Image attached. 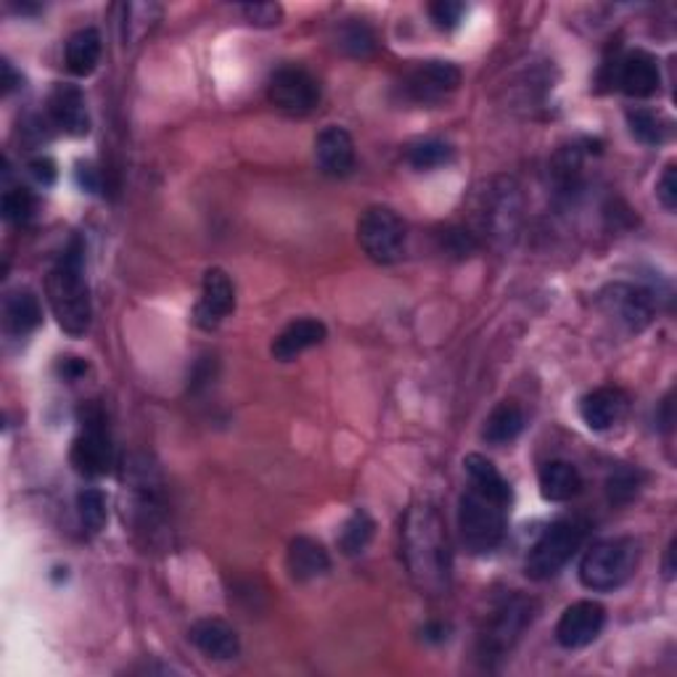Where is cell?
Returning a JSON list of instances; mask_svg holds the SVG:
<instances>
[{
  "label": "cell",
  "mask_w": 677,
  "mask_h": 677,
  "mask_svg": "<svg viewBox=\"0 0 677 677\" xmlns=\"http://www.w3.org/2000/svg\"><path fill=\"white\" fill-rule=\"evenodd\" d=\"M606 612L598 601H577L561 614L559 625H556V640L559 646L569 648H585L598 638L601 629H604Z\"/></svg>",
  "instance_id": "4fadbf2b"
},
{
  "label": "cell",
  "mask_w": 677,
  "mask_h": 677,
  "mask_svg": "<svg viewBox=\"0 0 677 677\" xmlns=\"http://www.w3.org/2000/svg\"><path fill=\"white\" fill-rule=\"evenodd\" d=\"M72 466L83 477H104L112 466V445L104 431V416L91 410L85 416L83 431L72 445Z\"/></svg>",
  "instance_id": "30bf717a"
},
{
  "label": "cell",
  "mask_w": 677,
  "mask_h": 677,
  "mask_svg": "<svg viewBox=\"0 0 677 677\" xmlns=\"http://www.w3.org/2000/svg\"><path fill=\"white\" fill-rule=\"evenodd\" d=\"M519 220V194L511 180H503L498 188H490L485 196V226L492 228V236L513 233Z\"/></svg>",
  "instance_id": "7402d4cb"
},
{
  "label": "cell",
  "mask_w": 677,
  "mask_h": 677,
  "mask_svg": "<svg viewBox=\"0 0 677 677\" xmlns=\"http://www.w3.org/2000/svg\"><path fill=\"white\" fill-rule=\"evenodd\" d=\"M77 513L80 521H83V527L87 532H101L104 530L106 519H110V508H106V498L104 492L96 490V487H87L77 496Z\"/></svg>",
  "instance_id": "f1b7e54d"
},
{
  "label": "cell",
  "mask_w": 677,
  "mask_h": 677,
  "mask_svg": "<svg viewBox=\"0 0 677 677\" xmlns=\"http://www.w3.org/2000/svg\"><path fill=\"white\" fill-rule=\"evenodd\" d=\"M521 429H524V413L517 403H500L496 410L487 416L482 437L490 445H508L513 442L521 435Z\"/></svg>",
  "instance_id": "484cf974"
},
{
  "label": "cell",
  "mask_w": 677,
  "mask_h": 677,
  "mask_svg": "<svg viewBox=\"0 0 677 677\" xmlns=\"http://www.w3.org/2000/svg\"><path fill=\"white\" fill-rule=\"evenodd\" d=\"M617 83L627 96L652 98L662 85L659 64H656V59L646 51L627 53L617 64Z\"/></svg>",
  "instance_id": "2e32d148"
},
{
  "label": "cell",
  "mask_w": 677,
  "mask_h": 677,
  "mask_svg": "<svg viewBox=\"0 0 677 677\" xmlns=\"http://www.w3.org/2000/svg\"><path fill=\"white\" fill-rule=\"evenodd\" d=\"M45 294L53 317L70 336H83L91 329V289L85 275V243L74 236L70 247L61 252L56 265L51 268Z\"/></svg>",
  "instance_id": "7a4b0ae2"
},
{
  "label": "cell",
  "mask_w": 677,
  "mask_h": 677,
  "mask_svg": "<svg viewBox=\"0 0 677 677\" xmlns=\"http://www.w3.org/2000/svg\"><path fill=\"white\" fill-rule=\"evenodd\" d=\"M530 622H532V601L521 598V595L506 598L503 604L496 608V614H492L490 627H487L482 638L485 654L503 656L506 652H511L513 643L521 638V633H524Z\"/></svg>",
  "instance_id": "9c48e42d"
},
{
  "label": "cell",
  "mask_w": 677,
  "mask_h": 677,
  "mask_svg": "<svg viewBox=\"0 0 677 677\" xmlns=\"http://www.w3.org/2000/svg\"><path fill=\"white\" fill-rule=\"evenodd\" d=\"M374 519L365 511H355L344 521L342 534H338V551H342L344 556H361L371 540H374Z\"/></svg>",
  "instance_id": "4316f807"
},
{
  "label": "cell",
  "mask_w": 677,
  "mask_h": 677,
  "mask_svg": "<svg viewBox=\"0 0 677 677\" xmlns=\"http://www.w3.org/2000/svg\"><path fill=\"white\" fill-rule=\"evenodd\" d=\"M0 70H3V93H11L13 87L22 85V74H17L11 61H3V64H0Z\"/></svg>",
  "instance_id": "ab89813d"
},
{
  "label": "cell",
  "mask_w": 677,
  "mask_h": 677,
  "mask_svg": "<svg viewBox=\"0 0 677 677\" xmlns=\"http://www.w3.org/2000/svg\"><path fill=\"white\" fill-rule=\"evenodd\" d=\"M464 466L466 473H469L471 490L482 492V496L498 500V503L503 506H511L513 500L511 485L506 482V477L496 469V464H492L490 458L479 456V452H471V456H466Z\"/></svg>",
  "instance_id": "603a6c76"
},
{
  "label": "cell",
  "mask_w": 677,
  "mask_h": 677,
  "mask_svg": "<svg viewBox=\"0 0 677 677\" xmlns=\"http://www.w3.org/2000/svg\"><path fill=\"white\" fill-rule=\"evenodd\" d=\"M439 243H442V252L456 257V260L471 257L479 249L477 236L466 228H445L442 233H439Z\"/></svg>",
  "instance_id": "d6a6232c"
},
{
  "label": "cell",
  "mask_w": 677,
  "mask_h": 677,
  "mask_svg": "<svg viewBox=\"0 0 677 677\" xmlns=\"http://www.w3.org/2000/svg\"><path fill=\"white\" fill-rule=\"evenodd\" d=\"M51 119L56 122L64 133L83 138L91 133V117H87V104L83 91L77 85H56L49 96Z\"/></svg>",
  "instance_id": "9a60e30c"
},
{
  "label": "cell",
  "mask_w": 677,
  "mask_h": 677,
  "mask_svg": "<svg viewBox=\"0 0 677 677\" xmlns=\"http://www.w3.org/2000/svg\"><path fill=\"white\" fill-rule=\"evenodd\" d=\"M587 524L582 519H559L553 521L548 530L540 534L538 543L530 548L524 572L530 580L545 582L564 569L572 561L574 553L580 551L582 540H585Z\"/></svg>",
  "instance_id": "5b68a950"
},
{
  "label": "cell",
  "mask_w": 677,
  "mask_h": 677,
  "mask_svg": "<svg viewBox=\"0 0 677 677\" xmlns=\"http://www.w3.org/2000/svg\"><path fill=\"white\" fill-rule=\"evenodd\" d=\"M241 13L254 27H275L283 19V9L279 3H247L241 6Z\"/></svg>",
  "instance_id": "e575fe53"
},
{
  "label": "cell",
  "mask_w": 677,
  "mask_h": 677,
  "mask_svg": "<svg viewBox=\"0 0 677 677\" xmlns=\"http://www.w3.org/2000/svg\"><path fill=\"white\" fill-rule=\"evenodd\" d=\"M601 308L608 317L627 329L629 334H640L654 321V296L652 291L633 283H612L601 291Z\"/></svg>",
  "instance_id": "52a82bcc"
},
{
  "label": "cell",
  "mask_w": 677,
  "mask_h": 677,
  "mask_svg": "<svg viewBox=\"0 0 677 677\" xmlns=\"http://www.w3.org/2000/svg\"><path fill=\"white\" fill-rule=\"evenodd\" d=\"M508 506L482 496L477 490H466L458 503V530L469 553H490L503 543Z\"/></svg>",
  "instance_id": "277c9868"
},
{
  "label": "cell",
  "mask_w": 677,
  "mask_h": 677,
  "mask_svg": "<svg viewBox=\"0 0 677 677\" xmlns=\"http://www.w3.org/2000/svg\"><path fill=\"white\" fill-rule=\"evenodd\" d=\"M638 490H640V477L638 471L633 469L614 471L606 482V492L612 503H629V500L638 496Z\"/></svg>",
  "instance_id": "836d02e7"
},
{
  "label": "cell",
  "mask_w": 677,
  "mask_h": 677,
  "mask_svg": "<svg viewBox=\"0 0 677 677\" xmlns=\"http://www.w3.org/2000/svg\"><path fill=\"white\" fill-rule=\"evenodd\" d=\"M460 85V70L450 61H424L405 80V93L416 104H439L456 93Z\"/></svg>",
  "instance_id": "8fae6325"
},
{
  "label": "cell",
  "mask_w": 677,
  "mask_h": 677,
  "mask_svg": "<svg viewBox=\"0 0 677 677\" xmlns=\"http://www.w3.org/2000/svg\"><path fill=\"white\" fill-rule=\"evenodd\" d=\"M638 543L633 538H608L591 545L580 561V582L593 593H612L635 574Z\"/></svg>",
  "instance_id": "3957f363"
},
{
  "label": "cell",
  "mask_w": 677,
  "mask_h": 677,
  "mask_svg": "<svg viewBox=\"0 0 677 677\" xmlns=\"http://www.w3.org/2000/svg\"><path fill=\"white\" fill-rule=\"evenodd\" d=\"M357 241L376 265H392L403 257L405 222L389 207H368L357 222Z\"/></svg>",
  "instance_id": "8992f818"
},
{
  "label": "cell",
  "mask_w": 677,
  "mask_h": 677,
  "mask_svg": "<svg viewBox=\"0 0 677 677\" xmlns=\"http://www.w3.org/2000/svg\"><path fill=\"white\" fill-rule=\"evenodd\" d=\"M315 159L329 178H347L355 169V144L352 135L338 125H329L315 138Z\"/></svg>",
  "instance_id": "5bb4252c"
},
{
  "label": "cell",
  "mask_w": 677,
  "mask_h": 677,
  "mask_svg": "<svg viewBox=\"0 0 677 677\" xmlns=\"http://www.w3.org/2000/svg\"><path fill=\"white\" fill-rule=\"evenodd\" d=\"M43 321V310L40 300L30 289H13L3 300V326L11 336L24 338L40 326Z\"/></svg>",
  "instance_id": "44dd1931"
},
{
  "label": "cell",
  "mask_w": 677,
  "mask_h": 677,
  "mask_svg": "<svg viewBox=\"0 0 677 677\" xmlns=\"http://www.w3.org/2000/svg\"><path fill=\"white\" fill-rule=\"evenodd\" d=\"M326 326H323L317 317H300V321H291L279 336L273 338V352L275 361L289 363L294 357H300L302 352L317 347V344L326 342Z\"/></svg>",
  "instance_id": "e0dca14e"
},
{
  "label": "cell",
  "mask_w": 677,
  "mask_h": 677,
  "mask_svg": "<svg viewBox=\"0 0 677 677\" xmlns=\"http://www.w3.org/2000/svg\"><path fill=\"white\" fill-rule=\"evenodd\" d=\"M289 574L296 582H313L331 569L329 551L313 538H294L287 553Z\"/></svg>",
  "instance_id": "ffe728a7"
},
{
  "label": "cell",
  "mask_w": 677,
  "mask_h": 677,
  "mask_svg": "<svg viewBox=\"0 0 677 677\" xmlns=\"http://www.w3.org/2000/svg\"><path fill=\"white\" fill-rule=\"evenodd\" d=\"M673 556H675V540H673V543H669V548H667V566H665V574H667V577H673V574H675Z\"/></svg>",
  "instance_id": "7bdbcfd3"
},
{
  "label": "cell",
  "mask_w": 677,
  "mask_h": 677,
  "mask_svg": "<svg viewBox=\"0 0 677 677\" xmlns=\"http://www.w3.org/2000/svg\"><path fill=\"white\" fill-rule=\"evenodd\" d=\"M538 485L540 496H543L548 503H566V500H572L582 490V477L566 460H551V464H545L543 469H540Z\"/></svg>",
  "instance_id": "cb8c5ba5"
},
{
  "label": "cell",
  "mask_w": 677,
  "mask_h": 677,
  "mask_svg": "<svg viewBox=\"0 0 677 677\" xmlns=\"http://www.w3.org/2000/svg\"><path fill=\"white\" fill-rule=\"evenodd\" d=\"M59 374L74 382V378L87 374V363L83 361V357H64V361L59 363Z\"/></svg>",
  "instance_id": "f35d334b"
},
{
  "label": "cell",
  "mask_w": 677,
  "mask_h": 677,
  "mask_svg": "<svg viewBox=\"0 0 677 677\" xmlns=\"http://www.w3.org/2000/svg\"><path fill=\"white\" fill-rule=\"evenodd\" d=\"M466 6L456 3V0H437V3L429 6L431 19H435V24L439 30H456L460 24V17H464Z\"/></svg>",
  "instance_id": "d590c367"
},
{
  "label": "cell",
  "mask_w": 677,
  "mask_h": 677,
  "mask_svg": "<svg viewBox=\"0 0 677 677\" xmlns=\"http://www.w3.org/2000/svg\"><path fill=\"white\" fill-rule=\"evenodd\" d=\"M424 638L431 640V643H442L445 638H448V627L439 625V622H437V625H426L424 627Z\"/></svg>",
  "instance_id": "60d3db41"
},
{
  "label": "cell",
  "mask_w": 677,
  "mask_h": 677,
  "mask_svg": "<svg viewBox=\"0 0 677 677\" xmlns=\"http://www.w3.org/2000/svg\"><path fill=\"white\" fill-rule=\"evenodd\" d=\"M338 49L347 56L355 59H368L376 51V35L363 19H347V24L338 27Z\"/></svg>",
  "instance_id": "83f0119b"
},
{
  "label": "cell",
  "mask_w": 677,
  "mask_h": 677,
  "mask_svg": "<svg viewBox=\"0 0 677 677\" xmlns=\"http://www.w3.org/2000/svg\"><path fill=\"white\" fill-rule=\"evenodd\" d=\"M403 561L413 585L426 595L450 591L452 553L437 508L429 503L410 506L403 521Z\"/></svg>",
  "instance_id": "6da1fadb"
},
{
  "label": "cell",
  "mask_w": 677,
  "mask_h": 677,
  "mask_svg": "<svg viewBox=\"0 0 677 677\" xmlns=\"http://www.w3.org/2000/svg\"><path fill=\"white\" fill-rule=\"evenodd\" d=\"M66 70L77 77H87V74L96 72L98 61H101V35L98 30L93 27H85V30H77L74 35L66 40Z\"/></svg>",
  "instance_id": "d4e9b609"
},
{
  "label": "cell",
  "mask_w": 677,
  "mask_h": 677,
  "mask_svg": "<svg viewBox=\"0 0 677 677\" xmlns=\"http://www.w3.org/2000/svg\"><path fill=\"white\" fill-rule=\"evenodd\" d=\"M35 215V196H32L30 188L17 186L9 188L3 194V218L13 222V226H24L27 220H32Z\"/></svg>",
  "instance_id": "1f68e13d"
},
{
  "label": "cell",
  "mask_w": 677,
  "mask_h": 677,
  "mask_svg": "<svg viewBox=\"0 0 677 677\" xmlns=\"http://www.w3.org/2000/svg\"><path fill=\"white\" fill-rule=\"evenodd\" d=\"M30 173L32 178H35L40 186H53L56 183V162H53L51 157H38L30 162Z\"/></svg>",
  "instance_id": "74e56055"
},
{
  "label": "cell",
  "mask_w": 677,
  "mask_h": 677,
  "mask_svg": "<svg viewBox=\"0 0 677 677\" xmlns=\"http://www.w3.org/2000/svg\"><path fill=\"white\" fill-rule=\"evenodd\" d=\"M410 162V167L416 169H437L448 165L452 157V148L442 140H421V144H413L405 154Z\"/></svg>",
  "instance_id": "4dcf8cb0"
},
{
  "label": "cell",
  "mask_w": 677,
  "mask_h": 677,
  "mask_svg": "<svg viewBox=\"0 0 677 677\" xmlns=\"http://www.w3.org/2000/svg\"><path fill=\"white\" fill-rule=\"evenodd\" d=\"M77 180H80V186L83 188H87V191H96V175H93V169L91 167H80L77 169Z\"/></svg>",
  "instance_id": "b9f144b4"
},
{
  "label": "cell",
  "mask_w": 677,
  "mask_h": 677,
  "mask_svg": "<svg viewBox=\"0 0 677 677\" xmlns=\"http://www.w3.org/2000/svg\"><path fill=\"white\" fill-rule=\"evenodd\" d=\"M627 395L617 387H601L580 399V416L587 429L606 431L625 416Z\"/></svg>",
  "instance_id": "d6986e66"
},
{
  "label": "cell",
  "mask_w": 677,
  "mask_h": 677,
  "mask_svg": "<svg viewBox=\"0 0 677 677\" xmlns=\"http://www.w3.org/2000/svg\"><path fill=\"white\" fill-rule=\"evenodd\" d=\"M188 638H191L194 646L205 656H209V659L228 662L236 659L241 652L239 635L222 619H199L188 629Z\"/></svg>",
  "instance_id": "ac0fdd59"
},
{
  "label": "cell",
  "mask_w": 677,
  "mask_h": 677,
  "mask_svg": "<svg viewBox=\"0 0 677 677\" xmlns=\"http://www.w3.org/2000/svg\"><path fill=\"white\" fill-rule=\"evenodd\" d=\"M656 199L662 201V207L667 209V212H675L677 209V165L675 162H669L665 167V173H662L659 183H656Z\"/></svg>",
  "instance_id": "8d00e7d4"
},
{
  "label": "cell",
  "mask_w": 677,
  "mask_h": 677,
  "mask_svg": "<svg viewBox=\"0 0 677 677\" xmlns=\"http://www.w3.org/2000/svg\"><path fill=\"white\" fill-rule=\"evenodd\" d=\"M236 310V287L222 268H209L201 281V300L194 310L196 326L218 329Z\"/></svg>",
  "instance_id": "7c38bea8"
},
{
  "label": "cell",
  "mask_w": 677,
  "mask_h": 677,
  "mask_svg": "<svg viewBox=\"0 0 677 677\" xmlns=\"http://www.w3.org/2000/svg\"><path fill=\"white\" fill-rule=\"evenodd\" d=\"M268 96L281 112L308 114L321 101V85L313 74L300 70V66H283L270 77Z\"/></svg>",
  "instance_id": "ba28073f"
},
{
  "label": "cell",
  "mask_w": 677,
  "mask_h": 677,
  "mask_svg": "<svg viewBox=\"0 0 677 677\" xmlns=\"http://www.w3.org/2000/svg\"><path fill=\"white\" fill-rule=\"evenodd\" d=\"M627 125L629 133L646 146H659L667 138V125L662 122L659 114L648 110H629L627 112Z\"/></svg>",
  "instance_id": "f546056e"
}]
</instances>
